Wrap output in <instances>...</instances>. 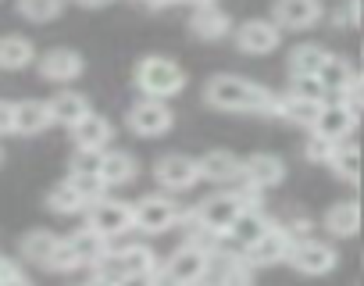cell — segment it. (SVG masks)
Wrapping results in <instances>:
<instances>
[{
	"label": "cell",
	"mask_w": 364,
	"mask_h": 286,
	"mask_svg": "<svg viewBox=\"0 0 364 286\" xmlns=\"http://www.w3.org/2000/svg\"><path fill=\"white\" fill-rule=\"evenodd\" d=\"M204 104L215 111H236V115H268L279 118V97L261 86L250 83L243 75H211L204 86Z\"/></svg>",
	"instance_id": "6da1fadb"
},
{
	"label": "cell",
	"mask_w": 364,
	"mask_h": 286,
	"mask_svg": "<svg viewBox=\"0 0 364 286\" xmlns=\"http://www.w3.org/2000/svg\"><path fill=\"white\" fill-rule=\"evenodd\" d=\"M90 111H93L90 100H86L82 93H75V90H61V93L50 100V115H54V122L65 125V129H75Z\"/></svg>",
	"instance_id": "484cf974"
},
{
	"label": "cell",
	"mask_w": 364,
	"mask_h": 286,
	"mask_svg": "<svg viewBox=\"0 0 364 286\" xmlns=\"http://www.w3.org/2000/svg\"><path fill=\"white\" fill-rule=\"evenodd\" d=\"M325 104H314V100H304V97H293V93H282L279 97V118L300 125V129H314L318 115H321Z\"/></svg>",
	"instance_id": "f546056e"
},
{
	"label": "cell",
	"mask_w": 364,
	"mask_h": 286,
	"mask_svg": "<svg viewBox=\"0 0 364 286\" xmlns=\"http://www.w3.org/2000/svg\"><path fill=\"white\" fill-rule=\"evenodd\" d=\"M36 68L47 83H75L82 72H86V61L79 51H68V47H54L47 54L36 58Z\"/></svg>",
	"instance_id": "4fadbf2b"
},
{
	"label": "cell",
	"mask_w": 364,
	"mask_h": 286,
	"mask_svg": "<svg viewBox=\"0 0 364 286\" xmlns=\"http://www.w3.org/2000/svg\"><path fill=\"white\" fill-rule=\"evenodd\" d=\"M68 243H72V250H75V258H79L82 268H97V265L107 258V250H111V240H107L104 233L90 229V226L75 229V233L68 236Z\"/></svg>",
	"instance_id": "44dd1931"
},
{
	"label": "cell",
	"mask_w": 364,
	"mask_h": 286,
	"mask_svg": "<svg viewBox=\"0 0 364 286\" xmlns=\"http://www.w3.org/2000/svg\"><path fill=\"white\" fill-rule=\"evenodd\" d=\"M328 169H332V176L339 183H350L353 186L360 179V151H357V143H350V139L336 143V151L328 158Z\"/></svg>",
	"instance_id": "f1b7e54d"
},
{
	"label": "cell",
	"mask_w": 364,
	"mask_h": 286,
	"mask_svg": "<svg viewBox=\"0 0 364 286\" xmlns=\"http://www.w3.org/2000/svg\"><path fill=\"white\" fill-rule=\"evenodd\" d=\"M286 265H293L300 275H328L336 265H339V254H336V247L332 243H325V240H300V243H293V250H289V258H286Z\"/></svg>",
	"instance_id": "30bf717a"
},
{
	"label": "cell",
	"mask_w": 364,
	"mask_h": 286,
	"mask_svg": "<svg viewBox=\"0 0 364 286\" xmlns=\"http://www.w3.org/2000/svg\"><path fill=\"white\" fill-rule=\"evenodd\" d=\"M171 4H182V0H143V8H150V11H164Z\"/></svg>",
	"instance_id": "ee69618b"
},
{
	"label": "cell",
	"mask_w": 364,
	"mask_h": 286,
	"mask_svg": "<svg viewBox=\"0 0 364 286\" xmlns=\"http://www.w3.org/2000/svg\"><path fill=\"white\" fill-rule=\"evenodd\" d=\"M86 286H114V282H107V279H100V275H93V279H90Z\"/></svg>",
	"instance_id": "681fc988"
},
{
	"label": "cell",
	"mask_w": 364,
	"mask_h": 286,
	"mask_svg": "<svg viewBox=\"0 0 364 286\" xmlns=\"http://www.w3.org/2000/svg\"><path fill=\"white\" fill-rule=\"evenodd\" d=\"M325 61H328V51L321 43H296L286 58V68H289V79H307V75H318Z\"/></svg>",
	"instance_id": "cb8c5ba5"
},
{
	"label": "cell",
	"mask_w": 364,
	"mask_h": 286,
	"mask_svg": "<svg viewBox=\"0 0 364 286\" xmlns=\"http://www.w3.org/2000/svg\"><path fill=\"white\" fill-rule=\"evenodd\" d=\"M72 139H75V151H107V143L114 139V125L104 118V115H86L75 129H72Z\"/></svg>",
	"instance_id": "ffe728a7"
},
{
	"label": "cell",
	"mask_w": 364,
	"mask_h": 286,
	"mask_svg": "<svg viewBox=\"0 0 364 286\" xmlns=\"http://www.w3.org/2000/svg\"><path fill=\"white\" fill-rule=\"evenodd\" d=\"M357 122H360V115H357L353 107H346L343 100H328V104L321 107V115H318V122H314L311 132L325 136L328 143H343V139L353 136Z\"/></svg>",
	"instance_id": "7c38bea8"
},
{
	"label": "cell",
	"mask_w": 364,
	"mask_h": 286,
	"mask_svg": "<svg viewBox=\"0 0 364 286\" xmlns=\"http://www.w3.org/2000/svg\"><path fill=\"white\" fill-rule=\"evenodd\" d=\"M193 215H197L200 226H208L211 233L225 236V233L232 229V222L243 215V201H240L236 190H222V194H211L208 201H200V204L193 208Z\"/></svg>",
	"instance_id": "52a82bcc"
},
{
	"label": "cell",
	"mask_w": 364,
	"mask_h": 286,
	"mask_svg": "<svg viewBox=\"0 0 364 286\" xmlns=\"http://www.w3.org/2000/svg\"><path fill=\"white\" fill-rule=\"evenodd\" d=\"M0 161H4V151H0Z\"/></svg>",
	"instance_id": "816d5d0a"
},
{
	"label": "cell",
	"mask_w": 364,
	"mask_h": 286,
	"mask_svg": "<svg viewBox=\"0 0 364 286\" xmlns=\"http://www.w3.org/2000/svg\"><path fill=\"white\" fill-rule=\"evenodd\" d=\"M58 247H61V236H54L50 229H33V233H26L22 243H18L22 258L33 261V265H40V268H50V258H54Z\"/></svg>",
	"instance_id": "4316f807"
},
{
	"label": "cell",
	"mask_w": 364,
	"mask_h": 286,
	"mask_svg": "<svg viewBox=\"0 0 364 286\" xmlns=\"http://www.w3.org/2000/svg\"><path fill=\"white\" fill-rule=\"evenodd\" d=\"M86 226L97 229V233H104L107 240H118V236H125L129 229H136V226H132V204L100 197V201H93V204L86 208Z\"/></svg>",
	"instance_id": "ba28073f"
},
{
	"label": "cell",
	"mask_w": 364,
	"mask_h": 286,
	"mask_svg": "<svg viewBox=\"0 0 364 286\" xmlns=\"http://www.w3.org/2000/svg\"><path fill=\"white\" fill-rule=\"evenodd\" d=\"M289 250H293V236L282 229V222H275L243 258L250 261V268H268V265H279V261H286L289 258Z\"/></svg>",
	"instance_id": "5bb4252c"
},
{
	"label": "cell",
	"mask_w": 364,
	"mask_h": 286,
	"mask_svg": "<svg viewBox=\"0 0 364 286\" xmlns=\"http://www.w3.org/2000/svg\"><path fill=\"white\" fill-rule=\"evenodd\" d=\"M286 93H293V97H304V100H314V104H328V93H325V86H321V79H318V75L293 79Z\"/></svg>",
	"instance_id": "e575fe53"
},
{
	"label": "cell",
	"mask_w": 364,
	"mask_h": 286,
	"mask_svg": "<svg viewBox=\"0 0 364 286\" xmlns=\"http://www.w3.org/2000/svg\"><path fill=\"white\" fill-rule=\"evenodd\" d=\"M11 275H18V268L4 258V254H0V282H4V279H11Z\"/></svg>",
	"instance_id": "7bdbcfd3"
},
{
	"label": "cell",
	"mask_w": 364,
	"mask_h": 286,
	"mask_svg": "<svg viewBox=\"0 0 364 286\" xmlns=\"http://www.w3.org/2000/svg\"><path fill=\"white\" fill-rule=\"evenodd\" d=\"M157 275V272H154ZM154 275H122L114 286H154Z\"/></svg>",
	"instance_id": "b9f144b4"
},
{
	"label": "cell",
	"mask_w": 364,
	"mask_h": 286,
	"mask_svg": "<svg viewBox=\"0 0 364 286\" xmlns=\"http://www.w3.org/2000/svg\"><path fill=\"white\" fill-rule=\"evenodd\" d=\"M68 183L93 204V201H100V197H107V183L100 179V176H82V172H68Z\"/></svg>",
	"instance_id": "d590c367"
},
{
	"label": "cell",
	"mask_w": 364,
	"mask_h": 286,
	"mask_svg": "<svg viewBox=\"0 0 364 286\" xmlns=\"http://www.w3.org/2000/svg\"><path fill=\"white\" fill-rule=\"evenodd\" d=\"M75 4H79V8H107L111 0H75Z\"/></svg>",
	"instance_id": "bcb514c9"
},
{
	"label": "cell",
	"mask_w": 364,
	"mask_h": 286,
	"mask_svg": "<svg viewBox=\"0 0 364 286\" xmlns=\"http://www.w3.org/2000/svg\"><path fill=\"white\" fill-rule=\"evenodd\" d=\"M364 22V0H343L332 11V26L336 29H357Z\"/></svg>",
	"instance_id": "836d02e7"
},
{
	"label": "cell",
	"mask_w": 364,
	"mask_h": 286,
	"mask_svg": "<svg viewBox=\"0 0 364 286\" xmlns=\"http://www.w3.org/2000/svg\"><path fill=\"white\" fill-rule=\"evenodd\" d=\"M47 208L58 211V215H79V211L90 208V201H86V197L65 179V183H58V186L47 194Z\"/></svg>",
	"instance_id": "1f68e13d"
},
{
	"label": "cell",
	"mask_w": 364,
	"mask_h": 286,
	"mask_svg": "<svg viewBox=\"0 0 364 286\" xmlns=\"http://www.w3.org/2000/svg\"><path fill=\"white\" fill-rule=\"evenodd\" d=\"M321 15V0H275L272 4V22H279V29H311Z\"/></svg>",
	"instance_id": "9a60e30c"
},
{
	"label": "cell",
	"mask_w": 364,
	"mask_h": 286,
	"mask_svg": "<svg viewBox=\"0 0 364 286\" xmlns=\"http://www.w3.org/2000/svg\"><path fill=\"white\" fill-rule=\"evenodd\" d=\"M125 125H129V132H136V136H164V132L175 125V111L168 107V100H150V97H143L139 104L129 107Z\"/></svg>",
	"instance_id": "9c48e42d"
},
{
	"label": "cell",
	"mask_w": 364,
	"mask_h": 286,
	"mask_svg": "<svg viewBox=\"0 0 364 286\" xmlns=\"http://www.w3.org/2000/svg\"><path fill=\"white\" fill-rule=\"evenodd\" d=\"M65 11V0H18V15L29 22H54Z\"/></svg>",
	"instance_id": "d6a6232c"
},
{
	"label": "cell",
	"mask_w": 364,
	"mask_h": 286,
	"mask_svg": "<svg viewBox=\"0 0 364 286\" xmlns=\"http://www.w3.org/2000/svg\"><path fill=\"white\" fill-rule=\"evenodd\" d=\"M286 179V161L279 154H250L243 158V183L257 186L261 194Z\"/></svg>",
	"instance_id": "e0dca14e"
},
{
	"label": "cell",
	"mask_w": 364,
	"mask_h": 286,
	"mask_svg": "<svg viewBox=\"0 0 364 286\" xmlns=\"http://www.w3.org/2000/svg\"><path fill=\"white\" fill-rule=\"evenodd\" d=\"M232 29H236L232 18H229L218 4H211V8H193V15H190V33H193L197 40H204V43L225 40Z\"/></svg>",
	"instance_id": "ac0fdd59"
},
{
	"label": "cell",
	"mask_w": 364,
	"mask_h": 286,
	"mask_svg": "<svg viewBox=\"0 0 364 286\" xmlns=\"http://www.w3.org/2000/svg\"><path fill=\"white\" fill-rule=\"evenodd\" d=\"M15 132V104L11 100H0V136Z\"/></svg>",
	"instance_id": "60d3db41"
},
{
	"label": "cell",
	"mask_w": 364,
	"mask_h": 286,
	"mask_svg": "<svg viewBox=\"0 0 364 286\" xmlns=\"http://www.w3.org/2000/svg\"><path fill=\"white\" fill-rule=\"evenodd\" d=\"M157 268H161V261L146 243H129V247H111L107 258L93 268V275L118 282L122 275H154Z\"/></svg>",
	"instance_id": "3957f363"
},
{
	"label": "cell",
	"mask_w": 364,
	"mask_h": 286,
	"mask_svg": "<svg viewBox=\"0 0 364 286\" xmlns=\"http://www.w3.org/2000/svg\"><path fill=\"white\" fill-rule=\"evenodd\" d=\"M272 226H275V222H272L264 211H243V215L232 222V229H229L225 236H229V243H236V247L247 254V250H250V247H254Z\"/></svg>",
	"instance_id": "603a6c76"
},
{
	"label": "cell",
	"mask_w": 364,
	"mask_h": 286,
	"mask_svg": "<svg viewBox=\"0 0 364 286\" xmlns=\"http://www.w3.org/2000/svg\"><path fill=\"white\" fill-rule=\"evenodd\" d=\"M0 286H33V282H29V279H26L22 272H18V275H11V279H4V282H0Z\"/></svg>",
	"instance_id": "f6af8a7d"
},
{
	"label": "cell",
	"mask_w": 364,
	"mask_h": 286,
	"mask_svg": "<svg viewBox=\"0 0 364 286\" xmlns=\"http://www.w3.org/2000/svg\"><path fill=\"white\" fill-rule=\"evenodd\" d=\"M232 40H236V51H240V54L261 58V54H275V51H279L282 29H279V22H272V18H247L243 26L232 29Z\"/></svg>",
	"instance_id": "8992f818"
},
{
	"label": "cell",
	"mask_w": 364,
	"mask_h": 286,
	"mask_svg": "<svg viewBox=\"0 0 364 286\" xmlns=\"http://www.w3.org/2000/svg\"><path fill=\"white\" fill-rule=\"evenodd\" d=\"M154 179L164 194H182L193 190L200 183V161L186 158V154H164L154 161Z\"/></svg>",
	"instance_id": "5b68a950"
},
{
	"label": "cell",
	"mask_w": 364,
	"mask_h": 286,
	"mask_svg": "<svg viewBox=\"0 0 364 286\" xmlns=\"http://www.w3.org/2000/svg\"><path fill=\"white\" fill-rule=\"evenodd\" d=\"M136 172H139V165H136V158H132L129 151H104L100 179H104L107 186H125V183L136 179Z\"/></svg>",
	"instance_id": "83f0119b"
},
{
	"label": "cell",
	"mask_w": 364,
	"mask_h": 286,
	"mask_svg": "<svg viewBox=\"0 0 364 286\" xmlns=\"http://www.w3.org/2000/svg\"><path fill=\"white\" fill-rule=\"evenodd\" d=\"M154 286H178V282H171V279H168V275L157 268V275H154Z\"/></svg>",
	"instance_id": "7dc6e473"
},
{
	"label": "cell",
	"mask_w": 364,
	"mask_h": 286,
	"mask_svg": "<svg viewBox=\"0 0 364 286\" xmlns=\"http://www.w3.org/2000/svg\"><path fill=\"white\" fill-rule=\"evenodd\" d=\"M36 61V51L26 36H0V68L4 72H22Z\"/></svg>",
	"instance_id": "4dcf8cb0"
},
{
	"label": "cell",
	"mask_w": 364,
	"mask_h": 286,
	"mask_svg": "<svg viewBox=\"0 0 364 286\" xmlns=\"http://www.w3.org/2000/svg\"><path fill=\"white\" fill-rule=\"evenodd\" d=\"M136 86L150 100H171V97H178L182 90H186V68H182L178 61H171V58L150 54V58H143L136 65Z\"/></svg>",
	"instance_id": "7a4b0ae2"
},
{
	"label": "cell",
	"mask_w": 364,
	"mask_h": 286,
	"mask_svg": "<svg viewBox=\"0 0 364 286\" xmlns=\"http://www.w3.org/2000/svg\"><path fill=\"white\" fill-rule=\"evenodd\" d=\"M193 286H211V282H208V279H200V282H193Z\"/></svg>",
	"instance_id": "f907efd6"
},
{
	"label": "cell",
	"mask_w": 364,
	"mask_h": 286,
	"mask_svg": "<svg viewBox=\"0 0 364 286\" xmlns=\"http://www.w3.org/2000/svg\"><path fill=\"white\" fill-rule=\"evenodd\" d=\"M208 265H211V254H208V250L182 243L175 254H168V261L161 265V272H164L171 282H178V286H193V282L208 279Z\"/></svg>",
	"instance_id": "8fae6325"
},
{
	"label": "cell",
	"mask_w": 364,
	"mask_h": 286,
	"mask_svg": "<svg viewBox=\"0 0 364 286\" xmlns=\"http://www.w3.org/2000/svg\"><path fill=\"white\" fill-rule=\"evenodd\" d=\"M178 222H182V208L168 194H146L139 197V204H132V226L146 236H161Z\"/></svg>",
	"instance_id": "277c9868"
},
{
	"label": "cell",
	"mask_w": 364,
	"mask_h": 286,
	"mask_svg": "<svg viewBox=\"0 0 364 286\" xmlns=\"http://www.w3.org/2000/svg\"><path fill=\"white\" fill-rule=\"evenodd\" d=\"M343 104H346V107H353L357 115H364V72H357V75H353L350 90L343 93Z\"/></svg>",
	"instance_id": "ab89813d"
},
{
	"label": "cell",
	"mask_w": 364,
	"mask_h": 286,
	"mask_svg": "<svg viewBox=\"0 0 364 286\" xmlns=\"http://www.w3.org/2000/svg\"><path fill=\"white\" fill-rule=\"evenodd\" d=\"M100 165H104V151H75L72 154V172L100 176Z\"/></svg>",
	"instance_id": "74e56055"
},
{
	"label": "cell",
	"mask_w": 364,
	"mask_h": 286,
	"mask_svg": "<svg viewBox=\"0 0 364 286\" xmlns=\"http://www.w3.org/2000/svg\"><path fill=\"white\" fill-rule=\"evenodd\" d=\"M200 179L215 186H236L243 179V158H236L232 151H208L200 158Z\"/></svg>",
	"instance_id": "2e32d148"
},
{
	"label": "cell",
	"mask_w": 364,
	"mask_h": 286,
	"mask_svg": "<svg viewBox=\"0 0 364 286\" xmlns=\"http://www.w3.org/2000/svg\"><path fill=\"white\" fill-rule=\"evenodd\" d=\"M353 65L346 61V58H339V54H328V61L321 65V72H318V79H321V86H325V93H328V100H343V93L350 90V83H353Z\"/></svg>",
	"instance_id": "d4e9b609"
},
{
	"label": "cell",
	"mask_w": 364,
	"mask_h": 286,
	"mask_svg": "<svg viewBox=\"0 0 364 286\" xmlns=\"http://www.w3.org/2000/svg\"><path fill=\"white\" fill-rule=\"evenodd\" d=\"M332 151H336V143H328V139H325V136H318V132H311V136H307V143H304V158H307V161H314V165H328Z\"/></svg>",
	"instance_id": "8d00e7d4"
},
{
	"label": "cell",
	"mask_w": 364,
	"mask_h": 286,
	"mask_svg": "<svg viewBox=\"0 0 364 286\" xmlns=\"http://www.w3.org/2000/svg\"><path fill=\"white\" fill-rule=\"evenodd\" d=\"M321 229L332 240H350L360 233V204L357 201H336L325 215H321Z\"/></svg>",
	"instance_id": "d6986e66"
},
{
	"label": "cell",
	"mask_w": 364,
	"mask_h": 286,
	"mask_svg": "<svg viewBox=\"0 0 364 286\" xmlns=\"http://www.w3.org/2000/svg\"><path fill=\"white\" fill-rule=\"evenodd\" d=\"M75 268H82V265H79V258H75L72 243H68V240H61V247H58V250H54V258H50V272H75Z\"/></svg>",
	"instance_id": "f35d334b"
},
{
	"label": "cell",
	"mask_w": 364,
	"mask_h": 286,
	"mask_svg": "<svg viewBox=\"0 0 364 286\" xmlns=\"http://www.w3.org/2000/svg\"><path fill=\"white\" fill-rule=\"evenodd\" d=\"M182 4H190V8H211L215 0H182Z\"/></svg>",
	"instance_id": "c3c4849f"
},
{
	"label": "cell",
	"mask_w": 364,
	"mask_h": 286,
	"mask_svg": "<svg viewBox=\"0 0 364 286\" xmlns=\"http://www.w3.org/2000/svg\"><path fill=\"white\" fill-rule=\"evenodd\" d=\"M47 125H54L50 100H36V97H29V100H18V104H15V132H22V136H36V132H43Z\"/></svg>",
	"instance_id": "7402d4cb"
}]
</instances>
